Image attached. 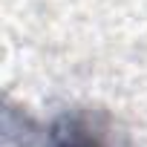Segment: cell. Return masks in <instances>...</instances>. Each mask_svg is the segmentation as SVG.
<instances>
[{"label":"cell","instance_id":"cell-1","mask_svg":"<svg viewBox=\"0 0 147 147\" xmlns=\"http://www.w3.org/2000/svg\"><path fill=\"white\" fill-rule=\"evenodd\" d=\"M55 147H101V141H98L95 136H90V130L69 124V127H66V130L58 136Z\"/></svg>","mask_w":147,"mask_h":147}]
</instances>
